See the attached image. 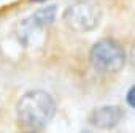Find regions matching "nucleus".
I'll use <instances>...</instances> for the list:
<instances>
[{"instance_id": "0eeeda50", "label": "nucleus", "mask_w": 135, "mask_h": 133, "mask_svg": "<svg viewBox=\"0 0 135 133\" xmlns=\"http://www.w3.org/2000/svg\"><path fill=\"white\" fill-rule=\"evenodd\" d=\"M30 2H40L41 3V2H46V0H30Z\"/></svg>"}, {"instance_id": "20e7f679", "label": "nucleus", "mask_w": 135, "mask_h": 133, "mask_svg": "<svg viewBox=\"0 0 135 133\" xmlns=\"http://www.w3.org/2000/svg\"><path fill=\"white\" fill-rule=\"evenodd\" d=\"M54 16H56V7H46L37 13H33L29 19L22 21L21 25H19V30H18V35L21 40H27L29 35L35 30V29H41L48 24H51L54 21Z\"/></svg>"}, {"instance_id": "7ed1b4c3", "label": "nucleus", "mask_w": 135, "mask_h": 133, "mask_svg": "<svg viewBox=\"0 0 135 133\" xmlns=\"http://www.w3.org/2000/svg\"><path fill=\"white\" fill-rule=\"evenodd\" d=\"M89 60L97 71L113 73L122 68L126 62V52L118 41L111 38H103L91 48Z\"/></svg>"}, {"instance_id": "423d86ee", "label": "nucleus", "mask_w": 135, "mask_h": 133, "mask_svg": "<svg viewBox=\"0 0 135 133\" xmlns=\"http://www.w3.org/2000/svg\"><path fill=\"white\" fill-rule=\"evenodd\" d=\"M126 100H127V105H129V106L135 108V86H132V87L129 89V92H127V97H126Z\"/></svg>"}, {"instance_id": "f257e3e1", "label": "nucleus", "mask_w": 135, "mask_h": 133, "mask_svg": "<svg viewBox=\"0 0 135 133\" xmlns=\"http://www.w3.org/2000/svg\"><path fill=\"white\" fill-rule=\"evenodd\" d=\"M56 112L54 98L45 90H30L18 103V116L21 122L30 128H43L49 124Z\"/></svg>"}, {"instance_id": "1a4fd4ad", "label": "nucleus", "mask_w": 135, "mask_h": 133, "mask_svg": "<svg viewBox=\"0 0 135 133\" xmlns=\"http://www.w3.org/2000/svg\"><path fill=\"white\" fill-rule=\"evenodd\" d=\"M29 133H35V131H29Z\"/></svg>"}, {"instance_id": "6e6552de", "label": "nucleus", "mask_w": 135, "mask_h": 133, "mask_svg": "<svg viewBox=\"0 0 135 133\" xmlns=\"http://www.w3.org/2000/svg\"><path fill=\"white\" fill-rule=\"evenodd\" d=\"M83 133H89V131H83Z\"/></svg>"}, {"instance_id": "f03ea898", "label": "nucleus", "mask_w": 135, "mask_h": 133, "mask_svg": "<svg viewBox=\"0 0 135 133\" xmlns=\"http://www.w3.org/2000/svg\"><path fill=\"white\" fill-rule=\"evenodd\" d=\"M102 19V8L94 0H78L64 13V22L73 32L94 30Z\"/></svg>"}, {"instance_id": "39448f33", "label": "nucleus", "mask_w": 135, "mask_h": 133, "mask_svg": "<svg viewBox=\"0 0 135 133\" xmlns=\"http://www.w3.org/2000/svg\"><path fill=\"white\" fill-rule=\"evenodd\" d=\"M124 111L119 106H102L97 108L91 112L89 116V122L97 127V128H113L119 124V120L122 119Z\"/></svg>"}]
</instances>
